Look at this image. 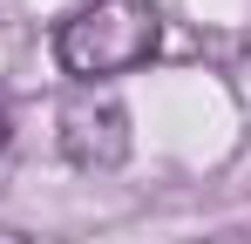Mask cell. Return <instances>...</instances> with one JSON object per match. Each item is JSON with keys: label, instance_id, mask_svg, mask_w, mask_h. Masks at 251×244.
I'll return each mask as SVG.
<instances>
[{"label": "cell", "instance_id": "cell-3", "mask_svg": "<svg viewBox=\"0 0 251 244\" xmlns=\"http://www.w3.org/2000/svg\"><path fill=\"white\" fill-rule=\"evenodd\" d=\"M0 149H7V109H0Z\"/></svg>", "mask_w": 251, "mask_h": 244}, {"label": "cell", "instance_id": "cell-4", "mask_svg": "<svg viewBox=\"0 0 251 244\" xmlns=\"http://www.w3.org/2000/svg\"><path fill=\"white\" fill-rule=\"evenodd\" d=\"M0 244H27V238H14V231H0Z\"/></svg>", "mask_w": 251, "mask_h": 244}, {"label": "cell", "instance_id": "cell-1", "mask_svg": "<svg viewBox=\"0 0 251 244\" xmlns=\"http://www.w3.org/2000/svg\"><path fill=\"white\" fill-rule=\"evenodd\" d=\"M156 41H163V14L150 0H88V7H75L61 21L54 54H61L68 75H82L95 88V81H109V75L143 68L156 54Z\"/></svg>", "mask_w": 251, "mask_h": 244}, {"label": "cell", "instance_id": "cell-2", "mask_svg": "<svg viewBox=\"0 0 251 244\" xmlns=\"http://www.w3.org/2000/svg\"><path fill=\"white\" fill-rule=\"evenodd\" d=\"M61 156L75 170H123L129 156V109L109 88H75L61 102Z\"/></svg>", "mask_w": 251, "mask_h": 244}]
</instances>
